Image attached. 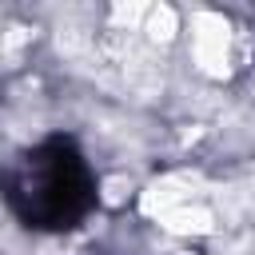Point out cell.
Returning a JSON list of instances; mask_svg holds the SVG:
<instances>
[{
    "label": "cell",
    "instance_id": "cell-1",
    "mask_svg": "<svg viewBox=\"0 0 255 255\" xmlns=\"http://www.w3.org/2000/svg\"><path fill=\"white\" fill-rule=\"evenodd\" d=\"M191 44H195V64L203 76L223 80L231 72V24L219 12L191 16Z\"/></svg>",
    "mask_w": 255,
    "mask_h": 255
},
{
    "label": "cell",
    "instance_id": "cell-2",
    "mask_svg": "<svg viewBox=\"0 0 255 255\" xmlns=\"http://www.w3.org/2000/svg\"><path fill=\"white\" fill-rule=\"evenodd\" d=\"M191 195H195V175H163V179L147 183V191L139 195V207H143V215L163 219L171 207L191 203Z\"/></svg>",
    "mask_w": 255,
    "mask_h": 255
},
{
    "label": "cell",
    "instance_id": "cell-3",
    "mask_svg": "<svg viewBox=\"0 0 255 255\" xmlns=\"http://www.w3.org/2000/svg\"><path fill=\"white\" fill-rule=\"evenodd\" d=\"M159 223H163L167 231H175V235H211V231H215V215H211V207H203V203H179V207H171Z\"/></svg>",
    "mask_w": 255,
    "mask_h": 255
},
{
    "label": "cell",
    "instance_id": "cell-4",
    "mask_svg": "<svg viewBox=\"0 0 255 255\" xmlns=\"http://www.w3.org/2000/svg\"><path fill=\"white\" fill-rule=\"evenodd\" d=\"M139 32H143L151 44H167V40H175V32H179V16H175V8H167V4H151V8L143 12Z\"/></svg>",
    "mask_w": 255,
    "mask_h": 255
},
{
    "label": "cell",
    "instance_id": "cell-5",
    "mask_svg": "<svg viewBox=\"0 0 255 255\" xmlns=\"http://www.w3.org/2000/svg\"><path fill=\"white\" fill-rule=\"evenodd\" d=\"M124 187H128V179H108V183H104V199H108V203H120V199H124Z\"/></svg>",
    "mask_w": 255,
    "mask_h": 255
}]
</instances>
